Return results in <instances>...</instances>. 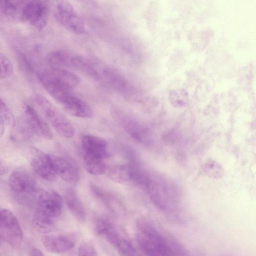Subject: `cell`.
Segmentation results:
<instances>
[{
  "label": "cell",
  "mask_w": 256,
  "mask_h": 256,
  "mask_svg": "<svg viewBox=\"0 0 256 256\" xmlns=\"http://www.w3.org/2000/svg\"><path fill=\"white\" fill-rule=\"evenodd\" d=\"M65 200L74 217L80 222H84L86 219V212L76 191L72 189L68 190L65 194Z\"/></svg>",
  "instance_id": "cell-16"
},
{
  "label": "cell",
  "mask_w": 256,
  "mask_h": 256,
  "mask_svg": "<svg viewBox=\"0 0 256 256\" xmlns=\"http://www.w3.org/2000/svg\"><path fill=\"white\" fill-rule=\"evenodd\" d=\"M0 78L6 79L10 78L13 74V65L10 60L5 55L0 54Z\"/></svg>",
  "instance_id": "cell-23"
},
{
  "label": "cell",
  "mask_w": 256,
  "mask_h": 256,
  "mask_svg": "<svg viewBox=\"0 0 256 256\" xmlns=\"http://www.w3.org/2000/svg\"><path fill=\"white\" fill-rule=\"evenodd\" d=\"M35 100L47 121L59 134L66 138L74 137V127L50 101L40 95L36 96Z\"/></svg>",
  "instance_id": "cell-2"
},
{
  "label": "cell",
  "mask_w": 256,
  "mask_h": 256,
  "mask_svg": "<svg viewBox=\"0 0 256 256\" xmlns=\"http://www.w3.org/2000/svg\"><path fill=\"white\" fill-rule=\"evenodd\" d=\"M50 10L48 0H27L22 11L21 20L42 30L47 24Z\"/></svg>",
  "instance_id": "cell-5"
},
{
  "label": "cell",
  "mask_w": 256,
  "mask_h": 256,
  "mask_svg": "<svg viewBox=\"0 0 256 256\" xmlns=\"http://www.w3.org/2000/svg\"><path fill=\"white\" fill-rule=\"evenodd\" d=\"M63 208V199L56 192L47 191L40 196L36 210L54 218L59 216Z\"/></svg>",
  "instance_id": "cell-10"
},
{
  "label": "cell",
  "mask_w": 256,
  "mask_h": 256,
  "mask_svg": "<svg viewBox=\"0 0 256 256\" xmlns=\"http://www.w3.org/2000/svg\"><path fill=\"white\" fill-rule=\"evenodd\" d=\"M78 254L80 256H95L97 255V254L92 244H84L79 248Z\"/></svg>",
  "instance_id": "cell-26"
},
{
  "label": "cell",
  "mask_w": 256,
  "mask_h": 256,
  "mask_svg": "<svg viewBox=\"0 0 256 256\" xmlns=\"http://www.w3.org/2000/svg\"><path fill=\"white\" fill-rule=\"evenodd\" d=\"M136 242L140 250L148 256H158V254L150 244L144 236L139 232L136 236Z\"/></svg>",
  "instance_id": "cell-22"
},
{
  "label": "cell",
  "mask_w": 256,
  "mask_h": 256,
  "mask_svg": "<svg viewBox=\"0 0 256 256\" xmlns=\"http://www.w3.org/2000/svg\"><path fill=\"white\" fill-rule=\"evenodd\" d=\"M30 165L34 171L42 179L48 182L57 180L58 176L50 164L46 154L34 158L31 160Z\"/></svg>",
  "instance_id": "cell-15"
},
{
  "label": "cell",
  "mask_w": 256,
  "mask_h": 256,
  "mask_svg": "<svg viewBox=\"0 0 256 256\" xmlns=\"http://www.w3.org/2000/svg\"><path fill=\"white\" fill-rule=\"evenodd\" d=\"M42 241L46 250L52 254L66 252L75 246L74 238L66 235L46 236Z\"/></svg>",
  "instance_id": "cell-14"
},
{
  "label": "cell",
  "mask_w": 256,
  "mask_h": 256,
  "mask_svg": "<svg viewBox=\"0 0 256 256\" xmlns=\"http://www.w3.org/2000/svg\"><path fill=\"white\" fill-rule=\"evenodd\" d=\"M37 77L44 88L56 100L70 92L80 82L78 76L60 68L52 67L38 72Z\"/></svg>",
  "instance_id": "cell-1"
},
{
  "label": "cell",
  "mask_w": 256,
  "mask_h": 256,
  "mask_svg": "<svg viewBox=\"0 0 256 256\" xmlns=\"http://www.w3.org/2000/svg\"><path fill=\"white\" fill-rule=\"evenodd\" d=\"M60 104L68 113L75 117L88 118L92 116L93 112L90 106L72 92L66 96Z\"/></svg>",
  "instance_id": "cell-12"
},
{
  "label": "cell",
  "mask_w": 256,
  "mask_h": 256,
  "mask_svg": "<svg viewBox=\"0 0 256 256\" xmlns=\"http://www.w3.org/2000/svg\"><path fill=\"white\" fill-rule=\"evenodd\" d=\"M0 117L6 124L10 126H14L15 118L11 110L5 102L0 99Z\"/></svg>",
  "instance_id": "cell-24"
},
{
  "label": "cell",
  "mask_w": 256,
  "mask_h": 256,
  "mask_svg": "<svg viewBox=\"0 0 256 256\" xmlns=\"http://www.w3.org/2000/svg\"><path fill=\"white\" fill-rule=\"evenodd\" d=\"M136 225L139 233L148 240L156 250L158 256L175 255L172 242H168L150 222L140 219Z\"/></svg>",
  "instance_id": "cell-7"
},
{
  "label": "cell",
  "mask_w": 256,
  "mask_h": 256,
  "mask_svg": "<svg viewBox=\"0 0 256 256\" xmlns=\"http://www.w3.org/2000/svg\"><path fill=\"white\" fill-rule=\"evenodd\" d=\"M110 180L118 184L132 182L131 164L114 166L108 171Z\"/></svg>",
  "instance_id": "cell-20"
},
{
  "label": "cell",
  "mask_w": 256,
  "mask_h": 256,
  "mask_svg": "<svg viewBox=\"0 0 256 256\" xmlns=\"http://www.w3.org/2000/svg\"><path fill=\"white\" fill-rule=\"evenodd\" d=\"M53 218L36 209L32 219L34 229L38 232L48 234L54 230Z\"/></svg>",
  "instance_id": "cell-19"
},
{
  "label": "cell",
  "mask_w": 256,
  "mask_h": 256,
  "mask_svg": "<svg viewBox=\"0 0 256 256\" xmlns=\"http://www.w3.org/2000/svg\"><path fill=\"white\" fill-rule=\"evenodd\" d=\"M53 3L54 16L58 24L72 33L84 32V21L67 0H54Z\"/></svg>",
  "instance_id": "cell-3"
},
{
  "label": "cell",
  "mask_w": 256,
  "mask_h": 256,
  "mask_svg": "<svg viewBox=\"0 0 256 256\" xmlns=\"http://www.w3.org/2000/svg\"><path fill=\"white\" fill-rule=\"evenodd\" d=\"M144 190L152 202L160 210L166 211L172 208L175 202L173 192L168 183L162 178L150 174Z\"/></svg>",
  "instance_id": "cell-4"
},
{
  "label": "cell",
  "mask_w": 256,
  "mask_h": 256,
  "mask_svg": "<svg viewBox=\"0 0 256 256\" xmlns=\"http://www.w3.org/2000/svg\"><path fill=\"white\" fill-rule=\"evenodd\" d=\"M96 232L98 234L104 236L108 242L116 248L120 243L122 238L107 220L100 218L96 221Z\"/></svg>",
  "instance_id": "cell-17"
},
{
  "label": "cell",
  "mask_w": 256,
  "mask_h": 256,
  "mask_svg": "<svg viewBox=\"0 0 256 256\" xmlns=\"http://www.w3.org/2000/svg\"><path fill=\"white\" fill-rule=\"evenodd\" d=\"M10 188L18 192H30L36 190V183L34 178L27 172L18 170L14 171L9 178Z\"/></svg>",
  "instance_id": "cell-13"
},
{
  "label": "cell",
  "mask_w": 256,
  "mask_h": 256,
  "mask_svg": "<svg viewBox=\"0 0 256 256\" xmlns=\"http://www.w3.org/2000/svg\"><path fill=\"white\" fill-rule=\"evenodd\" d=\"M76 56L62 50L51 52L46 56L48 63L52 67H73Z\"/></svg>",
  "instance_id": "cell-18"
},
{
  "label": "cell",
  "mask_w": 256,
  "mask_h": 256,
  "mask_svg": "<svg viewBox=\"0 0 256 256\" xmlns=\"http://www.w3.org/2000/svg\"><path fill=\"white\" fill-rule=\"evenodd\" d=\"M116 249L120 254L124 256L138 254L133 244L128 240L124 238H122Z\"/></svg>",
  "instance_id": "cell-25"
},
{
  "label": "cell",
  "mask_w": 256,
  "mask_h": 256,
  "mask_svg": "<svg viewBox=\"0 0 256 256\" xmlns=\"http://www.w3.org/2000/svg\"><path fill=\"white\" fill-rule=\"evenodd\" d=\"M5 124L4 120L0 118V132L1 137H2L4 132Z\"/></svg>",
  "instance_id": "cell-29"
},
{
  "label": "cell",
  "mask_w": 256,
  "mask_h": 256,
  "mask_svg": "<svg viewBox=\"0 0 256 256\" xmlns=\"http://www.w3.org/2000/svg\"><path fill=\"white\" fill-rule=\"evenodd\" d=\"M18 62L20 66L28 72H32L33 71L32 66L27 58L22 54H18Z\"/></svg>",
  "instance_id": "cell-27"
},
{
  "label": "cell",
  "mask_w": 256,
  "mask_h": 256,
  "mask_svg": "<svg viewBox=\"0 0 256 256\" xmlns=\"http://www.w3.org/2000/svg\"><path fill=\"white\" fill-rule=\"evenodd\" d=\"M80 141L84 157L103 160L108 157V145L104 139L92 134H84Z\"/></svg>",
  "instance_id": "cell-9"
},
{
  "label": "cell",
  "mask_w": 256,
  "mask_h": 256,
  "mask_svg": "<svg viewBox=\"0 0 256 256\" xmlns=\"http://www.w3.org/2000/svg\"><path fill=\"white\" fill-rule=\"evenodd\" d=\"M25 115L28 125L34 133L46 140L53 138L48 124L32 107L28 105L26 106Z\"/></svg>",
  "instance_id": "cell-11"
},
{
  "label": "cell",
  "mask_w": 256,
  "mask_h": 256,
  "mask_svg": "<svg viewBox=\"0 0 256 256\" xmlns=\"http://www.w3.org/2000/svg\"><path fill=\"white\" fill-rule=\"evenodd\" d=\"M30 256H44V254L40 250L34 248L31 250L30 252Z\"/></svg>",
  "instance_id": "cell-28"
},
{
  "label": "cell",
  "mask_w": 256,
  "mask_h": 256,
  "mask_svg": "<svg viewBox=\"0 0 256 256\" xmlns=\"http://www.w3.org/2000/svg\"><path fill=\"white\" fill-rule=\"evenodd\" d=\"M0 239L12 247H18L23 240V234L19 222L10 210H1L0 218Z\"/></svg>",
  "instance_id": "cell-6"
},
{
  "label": "cell",
  "mask_w": 256,
  "mask_h": 256,
  "mask_svg": "<svg viewBox=\"0 0 256 256\" xmlns=\"http://www.w3.org/2000/svg\"><path fill=\"white\" fill-rule=\"evenodd\" d=\"M48 160L58 176L70 184H76L80 179V172L76 164L63 158L46 154Z\"/></svg>",
  "instance_id": "cell-8"
},
{
  "label": "cell",
  "mask_w": 256,
  "mask_h": 256,
  "mask_svg": "<svg viewBox=\"0 0 256 256\" xmlns=\"http://www.w3.org/2000/svg\"><path fill=\"white\" fill-rule=\"evenodd\" d=\"M84 163L87 172L94 176L102 175L107 170L103 160L84 157Z\"/></svg>",
  "instance_id": "cell-21"
}]
</instances>
